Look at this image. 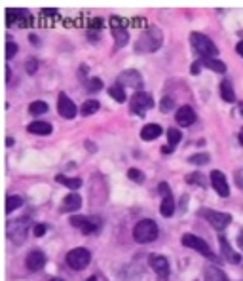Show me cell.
Masks as SVG:
<instances>
[{
    "instance_id": "cell-1",
    "label": "cell",
    "mask_w": 243,
    "mask_h": 281,
    "mask_svg": "<svg viewBox=\"0 0 243 281\" xmlns=\"http://www.w3.org/2000/svg\"><path fill=\"white\" fill-rule=\"evenodd\" d=\"M162 38H163V34H162L160 28L148 27L139 36V40L135 44V52H139V54H150V52H154V50H158L162 46Z\"/></svg>"
},
{
    "instance_id": "cell-2",
    "label": "cell",
    "mask_w": 243,
    "mask_h": 281,
    "mask_svg": "<svg viewBox=\"0 0 243 281\" xmlns=\"http://www.w3.org/2000/svg\"><path fill=\"white\" fill-rule=\"evenodd\" d=\"M158 234H160V228L152 219H143L133 228V239L137 243H150L158 238Z\"/></svg>"
},
{
    "instance_id": "cell-3",
    "label": "cell",
    "mask_w": 243,
    "mask_h": 281,
    "mask_svg": "<svg viewBox=\"0 0 243 281\" xmlns=\"http://www.w3.org/2000/svg\"><path fill=\"white\" fill-rule=\"evenodd\" d=\"M190 42L194 46V50L201 56V59L216 57V54H218V48L213 44V40L207 38V36L201 34V32H192V34H190Z\"/></svg>"
},
{
    "instance_id": "cell-4",
    "label": "cell",
    "mask_w": 243,
    "mask_h": 281,
    "mask_svg": "<svg viewBox=\"0 0 243 281\" xmlns=\"http://www.w3.org/2000/svg\"><path fill=\"white\" fill-rule=\"evenodd\" d=\"M71 225L78 230H82V234L86 236H93L97 234L103 226V221L99 217H82V215H74L71 217Z\"/></svg>"
},
{
    "instance_id": "cell-5",
    "label": "cell",
    "mask_w": 243,
    "mask_h": 281,
    "mask_svg": "<svg viewBox=\"0 0 243 281\" xmlns=\"http://www.w3.org/2000/svg\"><path fill=\"white\" fill-rule=\"evenodd\" d=\"M29 219H17V221H10L8 226H6V232H8V238L14 241L15 245H21L25 239H27V234H29Z\"/></svg>"
},
{
    "instance_id": "cell-6",
    "label": "cell",
    "mask_w": 243,
    "mask_h": 281,
    "mask_svg": "<svg viewBox=\"0 0 243 281\" xmlns=\"http://www.w3.org/2000/svg\"><path fill=\"white\" fill-rule=\"evenodd\" d=\"M91 262V251H87L86 247H76L67 253V264L72 270H84Z\"/></svg>"
},
{
    "instance_id": "cell-7",
    "label": "cell",
    "mask_w": 243,
    "mask_h": 281,
    "mask_svg": "<svg viewBox=\"0 0 243 281\" xmlns=\"http://www.w3.org/2000/svg\"><path fill=\"white\" fill-rule=\"evenodd\" d=\"M152 107H154V99L150 93H144V91H137L129 101V111L137 116H144V112Z\"/></svg>"
},
{
    "instance_id": "cell-8",
    "label": "cell",
    "mask_w": 243,
    "mask_h": 281,
    "mask_svg": "<svg viewBox=\"0 0 243 281\" xmlns=\"http://www.w3.org/2000/svg\"><path fill=\"white\" fill-rule=\"evenodd\" d=\"M17 23L19 27H25L32 23V14H30L27 8H8L6 10V25H14Z\"/></svg>"
},
{
    "instance_id": "cell-9",
    "label": "cell",
    "mask_w": 243,
    "mask_h": 281,
    "mask_svg": "<svg viewBox=\"0 0 243 281\" xmlns=\"http://www.w3.org/2000/svg\"><path fill=\"white\" fill-rule=\"evenodd\" d=\"M183 245L185 247H190V249H194V251H198L200 254H203L205 258H211V260H216V256H215L213 253H211V249H209V245L203 241L201 238H198V236H194V234H185L183 236Z\"/></svg>"
},
{
    "instance_id": "cell-10",
    "label": "cell",
    "mask_w": 243,
    "mask_h": 281,
    "mask_svg": "<svg viewBox=\"0 0 243 281\" xmlns=\"http://www.w3.org/2000/svg\"><path fill=\"white\" fill-rule=\"evenodd\" d=\"M201 217H205V219H207V223L213 226L215 230H218V232H222V230L232 223V217L226 215V213H220V211L203 209L201 211Z\"/></svg>"
},
{
    "instance_id": "cell-11",
    "label": "cell",
    "mask_w": 243,
    "mask_h": 281,
    "mask_svg": "<svg viewBox=\"0 0 243 281\" xmlns=\"http://www.w3.org/2000/svg\"><path fill=\"white\" fill-rule=\"evenodd\" d=\"M148 264L156 272L158 280L167 281V278H169V260L165 256H162V254H150L148 256Z\"/></svg>"
},
{
    "instance_id": "cell-12",
    "label": "cell",
    "mask_w": 243,
    "mask_h": 281,
    "mask_svg": "<svg viewBox=\"0 0 243 281\" xmlns=\"http://www.w3.org/2000/svg\"><path fill=\"white\" fill-rule=\"evenodd\" d=\"M209 175H211V184H213L215 192H216L220 197H228L230 186H228V181H226V175H224L222 171H218V169L211 171Z\"/></svg>"
},
{
    "instance_id": "cell-13",
    "label": "cell",
    "mask_w": 243,
    "mask_h": 281,
    "mask_svg": "<svg viewBox=\"0 0 243 281\" xmlns=\"http://www.w3.org/2000/svg\"><path fill=\"white\" fill-rule=\"evenodd\" d=\"M110 30H112V36H114L116 50L124 48V46L129 42L128 28H126L124 25H122V23H120V19H118V17H112V19H110Z\"/></svg>"
},
{
    "instance_id": "cell-14",
    "label": "cell",
    "mask_w": 243,
    "mask_h": 281,
    "mask_svg": "<svg viewBox=\"0 0 243 281\" xmlns=\"http://www.w3.org/2000/svg\"><path fill=\"white\" fill-rule=\"evenodd\" d=\"M57 112L63 116V118H67V120H72L76 114H78V109H76V105H74V101L69 99L67 93H59L57 97Z\"/></svg>"
},
{
    "instance_id": "cell-15",
    "label": "cell",
    "mask_w": 243,
    "mask_h": 281,
    "mask_svg": "<svg viewBox=\"0 0 243 281\" xmlns=\"http://www.w3.org/2000/svg\"><path fill=\"white\" fill-rule=\"evenodd\" d=\"M118 84L129 85V87H143V76L141 72L135 69L124 70L122 74H118Z\"/></svg>"
},
{
    "instance_id": "cell-16",
    "label": "cell",
    "mask_w": 243,
    "mask_h": 281,
    "mask_svg": "<svg viewBox=\"0 0 243 281\" xmlns=\"http://www.w3.org/2000/svg\"><path fill=\"white\" fill-rule=\"evenodd\" d=\"M25 264H27V268H29L30 272L42 270L44 264H46V254H44V251H40V249H32V251L27 254V258H25Z\"/></svg>"
},
{
    "instance_id": "cell-17",
    "label": "cell",
    "mask_w": 243,
    "mask_h": 281,
    "mask_svg": "<svg viewBox=\"0 0 243 281\" xmlns=\"http://www.w3.org/2000/svg\"><path fill=\"white\" fill-rule=\"evenodd\" d=\"M175 120H177V124H179V126L188 127L196 122V112H194V109H192V107L183 105V107L177 111V114H175Z\"/></svg>"
},
{
    "instance_id": "cell-18",
    "label": "cell",
    "mask_w": 243,
    "mask_h": 281,
    "mask_svg": "<svg viewBox=\"0 0 243 281\" xmlns=\"http://www.w3.org/2000/svg\"><path fill=\"white\" fill-rule=\"evenodd\" d=\"M82 207V196L78 192H71L61 201V213H74Z\"/></svg>"
},
{
    "instance_id": "cell-19",
    "label": "cell",
    "mask_w": 243,
    "mask_h": 281,
    "mask_svg": "<svg viewBox=\"0 0 243 281\" xmlns=\"http://www.w3.org/2000/svg\"><path fill=\"white\" fill-rule=\"evenodd\" d=\"M218 243H220V249H222V253H224V256L228 258V260H230V262H232V264H238V262L242 260V256H240V254L234 253V251H232V245H230V243H228V239H226V236H222V234H220V236H218Z\"/></svg>"
},
{
    "instance_id": "cell-20",
    "label": "cell",
    "mask_w": 243,
    "mask_h": 281,
    "mask_svg": "<svg viewBox=\"0 0 243 281\" xmlns=\"http://www.w3.org/2000/svg\"><path fill=\"white\" fill-rule=\"evenodd\" d=\"M162 131H163V129H162V126H158V124H146V126L141 129V139L154 140L162 135Z\"/></svg>"
},
{
    "instance_id": "cell-21",
    "label": "cell",
    "mask_w": 243,
    "mask_h": 281,
    "mask_svg": "<svg viewBox=\"0 0 243 281\" xmlns=\"http://www.w3.org/2000/svg\"><path fill=\"white\" fill-rule=\"evenodd\" d=\"M27 131L32 135H50L52 133V124L48 122H32L27 126Z\"/></svg>"
},
{
    "instance_id": "cell-22",
    "label": "cell",
    "mask_w": 243,
    "mask_h": 281,
    "mask_svg": "<svg viewBox=\"0 0 243 281\" xmlns=\"http://www.w3.org/2000/svg\"><path fill=\"white\" fill-rule=\"evenodd\" d=\"M160 213H162V217H165V219H169L173 213H175V199H173L171 194H167V196L162 197V207H160Z\"/></svg>"
},
{
    "instance_id": "cell-23",
    "label": "cell",
    "mask_w": 243,
    "mask_h": 281,
    "mask_svg": "<svg viewBox=\"0 0 243 281\" xmlns=\"http://www.w3.org/2000/svg\"><path fill=\"white\" fill-rule=\"evenodd\" d=\"M55 181H57L59 184H63V186H67V188H71V190H78V188L82 186V179H78V177L55 175Z\"/></svg>"
},
{
    "instance_id": "cell-24",
    "label": "cell",
    "mask_w": 243,
    "mask_h": 281,
    "mask_svg": "<svg viewBox=\"0 0 243 281\" xmlns=\"http://www.w3.org/2000/svg\"><path fill=\"white\" fill-rule=\"evenodd\" d=\"M201 63H203L207 69L215 70V72H218V74L226 72V65H224L220 59H216V57H207V59H201Z\"/></svg>"
},
{
    "instance_id": "cell-25",
    "label": "cell",
    "mask_w": 243,
    "mask_h": 281,
    "mask_svg": "<svg viewBox=\"0 0 243 281\" xmlns=\"http://www.w3.org/2000/svg\"><path fill=\"white\" fill-rule=\"evenodd\" d=\"M220 97L224 99L226 103H234L236 101V91H234V87H232L228 80L220 82Z\"/></svg>"
},
{
    "instance_id": "cell-26",
    "label": "cell",
    "mask_w": 243,
    "mask_h": 281,
    "mask_svg": "<svg viewBox=\"0 0 243 281\" xmlns=\"http://www.w3.org/2000/svg\"><path fill=\"white\" fill-rule=\"evenodd\" d=\"M205 281H228V278H226V274L222 270L211 266L205 270Z\"/></svg>"
},
{
    "instance_id": "cell-27",
    "label": "cell",
    "mask_w": 243,
    "mask_h": 281,
    "mask_svg": "<svg viewBox=\"0 0 243 281\" xmlns=\"http://www.w3.org/2000/svg\"><path fill=\"white\" fill-rule=\"evenodd\" d=\"M108 95L114 99V101H118V103H124L126 101V89H124V85H120V84H114V85H110L108 87Z\"/></svg>"
},
{
    "instance_id": "cell-28",
    "label": "cell",
    "mask_w": 243,
    "mask_h": 281,
    "mask_svg": "<svg viewBox=\"0 0 243 281\" xmlns=\"http://www.w3.org/2000/svg\"><path fill=\"white\" fill-rule=\"evenodd\" d=\"M99 111V101L97 99H87L86 103L82 105V109H80V112L84 114V116H91V114H95Z\"/></svg>"
},
{
    "instance_id": "cell-29",
    "label": "cell",
    "mask_w": 243,
    "mask_h": 281,
    "mask_svg": "<svg viewBox=\"0 0 243 281\" xmlns=\"http://www.w3.org/2000/svg\"><path fill=\"white\" fill-rule=\"evenodd\" d=\"M23 205V197L21 196H8L6 197V213H14L15 209H19Z\"/></svg>"
},
{
    "instance_id": "cell-30",
    "label": "cell",
    "mask_w": 243,
    "mask_h": 281,
    "mask_svg": "<svg viewBox=\"0 0 243 281\" xmlns=\"http://www.w3.org/2000/svg\"><path fill=\"white\" fill-rule=\"evenodd\" d=\"M48 103H44V101H34V103H30L29 107V112L34 114V116H38V114H46L48 112Z\"/></svg>"
},
{
    "instance_id": "cell-31",
    "label": "cell",
    "mask_w": 243,
    "mask_h": 281,
    "mask_svg": "<svg viewBox=\"0 0 243 281\" xmlns=\"http://www.w3.org/2000/svg\"><path fill=\"white\" fill-rule=\"evenodd\" d=\"M188 162L190 164H194V166H205V164H209V154L207 152H201V154H194L188 158Z\"/></svg>"
},
{
    "instance_id": "cell-32",
    "label": "cell",
    "mask_w": 243,
    "mask_h": 281,
    "mask_svg": "<svg viewBox=\"0 0 243 281\" xmlns=\"http://www.w3.org/2000/svg\"><path fill=\"white\" fill-rule=\"evenodd\" d=\"M128 177L133 181V183H144V173L141 171V169H137V168H131L128 171Z\"/></svg>"
},
{
    "instance_id": "cell-33",
    "label": "cell",
    "mask_w": 243,
    "mask_h": 281,
    "mask_svg": "<svg viewBox=\"0 0 243 281\" xmlns=\"http://www.w3.org/2000/svg\"><path fill=\"white\" fill-rule=\"evenodd\" d=\"M86 89L89 93H97L99 89H103V82H101V78H89L86 84Z\"/></svg>"
},
{
    "instance_id": "cell-34",
    "label": "cell",
    "mask_w": 243,
    "mask_h": 281,
    "mask_svg": "<svg viewBox=\"0 0 243 281\" xmlns=\"http://www.w3.org/2000/svg\"><path fill=\"white\" fill-rule=\"evenodd\" d=\"M167 139H169V144H171V146H175L179 140L183 139V133H181L179 129H173V127H169V129H167Z\"/></svg>"
},
{
    "instance_id": "cell-35",
    "label": "cell",
    "mask_w": 243,
    "mask_h": 281,
    "mask_svg": "<svg viewBox=\"0 0 243 281\" xmlns=\"http://www.w3.org/2000/svg\"><path fill=\"white\" fill-rule=\"evenodd\" d=\"M186 183L190 184H200V186H205V181H203V175L201 173H190L186 177Z\"/></svg>"
},
{
    "instance_id": "cell-36",
    "label": "cell",
    "mask_w": 243,
    "mask_h": 281,
    "mask_svg": "<svg viewBox=\"0 0 243 281\" xmlns=\"http://www.w3.org/2000/svg\"><path fill=\"white\" fill-rule=\"evenodd\" d=\"M173 107H175V101H173L171 97H163L162 99V103H160V111H162V112L171 111Z\"/></svg>"
},
{
    "instance_id": "cell-37",
    "label": "cell",
    "mask_w": 243,
    "mask_h": 281,
    "mask_svg": "<svg viewBox=\"0 0 243 281\" xmlns=\"http://www.w3.org/2000/svg\"><path fill=\"white\" fill-rule=\"evenodd\" d=\"M36 69H38V61H36L34 57H29V59L25 61V70H27L29 74H34Z\"/></svg>"
},
{
    "instance_id": "cell-38",
    "label": "cell",
    "mask_w": 243,
    "mask_h": 281,
    "mask_svg": "<svg viewBox=\"0 0 243 281\" xmlns=\"http://www.w3.org/2000/svg\"><path fill=\"white\" fill-rule=\"evenodd\" d=\"M17 50H19L17 44L12 42V40H8V42H6V59H12V57L17 54Z\"/></svg>"
},
{
    "instance_id": "cell-39",
    "label": "cell",
    "mask_w": 243,
    "mask_h": 281,
    "mask_svg": "<svg viewBox=\"0 0 243 281\" xmlns=\"http://www.w3.org/2000/svg\"><path fill=\"white\" fill-rule=\"evenodd\" d=\"M46 232H48V225H34V228H32V234H34L36 238L44 236Z\"/></svg>"
},
{
    "instance_id": "cell-40",
    "label": "cell",
    "mask_w": 243,
    "mask_h": 281,
    "mask_svg": "<svg viewBox=\"0 0 243 281\" xmlns=\"http://www.w3.org/2000/svg\"><path fill=\"white\" fill-rule=\"evenodd\" d=\"M158 190H160V196H167V194H171V188H169V184L167 183H160V186H158Z\"/></svg>"
},
{
    "instance_id": "cell-41",
    "label": "cell",
    "mask_w": 243,
    "mask_h": 281,
    "mask_svg": "<svg viewBox=\"0 0 243 281\" xmlns=\"http://www.w3.org/2000/svg\"><path fill=\"white\" fill-rule=\"evenodd\" d=\"M234 177H236V184H238V188H242L243 190V169H238Z\"/></svg>"
},
{
    "instance_id": "cell-42",
    "label": "cell",
    "mask_w": 243,
    "mask_h": 281,
    "mask_svg": "<svg viewBox=\"0 0 243 281\" xmlns=\"http://www.w3.org/2000/svg\"><path fill=\"white\" fill-rule=\"evenodd\" d=\"M201 65H203V63H201V59L200 61H194V63H192V67H190V72H192V74H200Z\"/></svg>"
},
{
    "instance_id": "cell-43",
    "label": "cell",
    "mask_w": 243,
    "mask_h": 281,
    "mask_svg": "<svg viewBox=\"0 0 243 281\" xmlns=\"http://www.w3.org/2000/svg\"><path fill=\"white\" fill-rule=\"evenodd\" d=\"M42 14L44 15H57V10H54V8H44Z\"/></svg>"
},
{
    "instance_id": "cell-44",
    "label": "cell",
    "mask_w": 243,
    "mask_h": 281,
    "mask_svg": "<svg viewBox=\"0 0 243 281\" xmlns=\"http://www.w3.org/2000/svg\"><path fill=\"white\" fill-rule=\"evenodd\" d=\"M29 40H30L32 44H34V46H40V40H38V36H36V34H30Z\"/></svg>"
},
{
    "instance_id": "cell-45",
    "label": "cell",
    "mask_w": 243,
    "mask_h": 281,
    "mask_svg": "<svg viewBox=\"0 0 243 281\" xmlns=\"http://www.w3.org/2000/svg\"><path fill=\"white\" fill-rule=\"evenodd\" d=\"M4 69H6V82H10V76H12V69H10V65H6Z\"/></svg>"
},
{
    "instance_id": "cell-46",
    "label": "cell",
    "mask_w": 243,
    "mask_h": 281,
    "mask_svg": "<svg viewBox=\"0 0 243 281\" xmlns=\"http://www.w3.org/2000/svg\"><path fill=\"white\" fill-rule=\"evenodd\" d=\"M236 52L243 57V40H242V42H238V46H236Z\"/></svg>"
},
{
    "instance_id": "cell-47",
    "label": "cell",
    "mask_w": 243,
    "mask_h": 281,
    "mask_svg": "<svg viewBox=\"0 0 243 281\" xmlns=\"http://www.w3.org/2000/svg\"><path fill=\"white\" fill-rule=\"evenodd\" d=\"M238 247H240V251H243V232L238 236Z\"/></svg>"
},
{
    "instance_id": "cell-48",
    "label": "cell",
    "mask_w": 243,
    "mask_h": 281,
    "mask_svg": "<svg viewBox=\"0 0 243 281\" xmlns=\"http://www.w3.org/2000/svg\"><path fill=\"white\" fill-rule=\"evenodd\" d=\"M162 152H163V154H169V152H173V146H163Z\"/></svg>"
},
{
    "instance_id": "cell-49",
    "label": "cell",
    "mask_w": 243,
    "mask_h": 281,
    "mask_svg": "<svg viewBox=\"0 0 243 281\" xmlns=\"http://www.w3.org/2000/svg\"><path fill=\"white\" fill-rule=\"evenodd\" d=\"M86 146H87V150H95V146H93L91 140H86Z\"/></svg>"
},
{
    "instance_id": "cell-50",
    "label": "cell",
    "mask_w": 243,
    "mask_h": 281,
    "mask_svg": "<svg viewBox=\"0 0 243 281\" xmlns=\"http://www.w3.org/2000/svg\"><path fill=\"white\" fill-rule=\"evenodd\" d=\"M6 146H14V139H12V137L6 139Z\"/></svg>"
},
{
    "instance_id": "cell-51",
    "label": "cell",
    "mask_w": 243,
    "mask_h": 281,
    "mask_svg": "<svg viewBox=\"0 0 243 281\" xmlns=\"http://www.w3.org/2000/svg\"><path fill=\"white\" fill-rule=\"evenodd\" d=\"M240 144L243 146V127H242V131H240Z\"/></svg>"
},
{
    "instance_id": "cell-52",
    "label": "cell",
    "mask_w": 243,
    "mask_h": 281,
    "mask_svg": "<svg viewBox=\"0 0 243 281\" xmlns=\"http://www.w3.org/2000/svg\"><path fill=\"white\" fill-rule=\"evenodd\" d=\"M50 281H65V280H61V278H52Z\"/></svg>"
},
{
    "instance_id": "cell-53",
    "label": "cell",
    "mask_w": 243,
    "mask_h": 281,
    "mask_svg": "<svg viewBox=\"0 0 243 281\" xmlns=\"http://www.w3.org/2000/svg\"><path fill=\"white\" fill-rule=\"evenodd\" d=\"M86 281H97V280H95V278H89V280H86Z\"/></svg>"
}]
</instances>
